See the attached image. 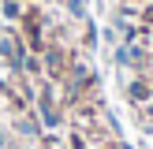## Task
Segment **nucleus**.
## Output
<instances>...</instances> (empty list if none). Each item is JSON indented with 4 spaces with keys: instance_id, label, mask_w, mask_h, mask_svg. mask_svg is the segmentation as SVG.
Listing matches in <instances>:
<instances>
[{
    "instance_id": "1",
    "label": "nucleus",
    "mask_w": 153,
    "mask_h": 149,
    "mask_svg": "<svg viewBox=\"0 0 153 149\" xmlns=\"http://www.w3.org/2000/svg\"><path fill=\"white\" fill-rule=\"evenodd\" d=\"M0 149H4V134H0Z\"/></svg>"
}]
</instances>
